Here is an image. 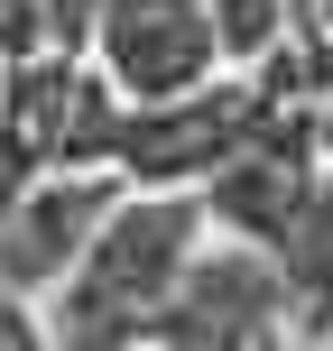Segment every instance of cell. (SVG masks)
<instances>
[{"label": "cell", "mask_w": 333, "mask_h": 351, "mask_svg": "<svg viewBox=\"0 0 333 351\" xmlns=\"http://www.w3.org/2000/svg\"><path fill=\"white\" fill-rule=\"evenodd\" d=\"M139 351H297V324H287V296H278V268L241 241H213L185 259L176 296L148 315Z\"/></svg>", "instance_id": "obj_3"}, {"label": "cell", "mask_w": 333, "mask_h": 351, "mask_svg": "<svg viewBox=\"0 0 333 351\" xmlns=\"http://www.w3.org/2000/svg\"><path fill=\"white\" fill-rule=\"evenodd\" d=\"M194 250H204L194 194H121L111 222L93 231V250L65 268V287L37 305L47 342L56 351H139L148 315L176 296Z\"/></svg>", "instance_id": "obj_1"}, {"label": "cell", "mask_w": 333, "mask_h": 351, "mask_svg": "<svg viewBox=\"0 0 333 351\" xmlns=\"http://www.w3.org/2000/svg\"><path fill=\"white\" fill-rule=\"evenodd\" d=\"M121 176L102 167H56L37 176V185H19L10 204H0V287L28 305H47L56 287H65V268L93 250V231L111 222V204H121Z\"/></svg>", "instance_id": "obj_4"}, {"label": "cell", "mask_w": 333, "mask_h": 351, "mask_svg": "<svg viewBox=\"0 0 333 351\" xmlns=\"http://www.w3.org/2000/svg\"><path fill=\"white\" fill-rule=\"evenodd\" d=\"M84 65L111 102H185V93L222 84V47H213L204 0H93L84 19Z\"/></svg>", "instance_id": "obj_2"}, {"label": "cell", "mask_w": 333, "mask_h": 351, "mask_svg": "<svg viewBox=\"0 0 333 351\" xmlns=\"http://www.w3.org/2000/svg\"><path fill=\"white\" fill-rule=\"evenodd\" d=\"M204 19H213V47H222V65H268L297 10H287V0H204Z\"/></svg>", "instance_id": "obj_6"}, {"label": "cell", "mask_w": 333, "mask_h": 351, "mask_svg": "<svg viewBox=\"0 0 333 351\" xmlns=\"http://www.w3.org/2000/svg\"><path fill=\"white\" fill-rule=\"evenodd\" d=\"M268 268H278V296H287V324H297V351H324V342H333V158L315 167V185H306L297 222L278 231Z\"/></svg>", "instance_id": "obj_5"}]
</instances>
